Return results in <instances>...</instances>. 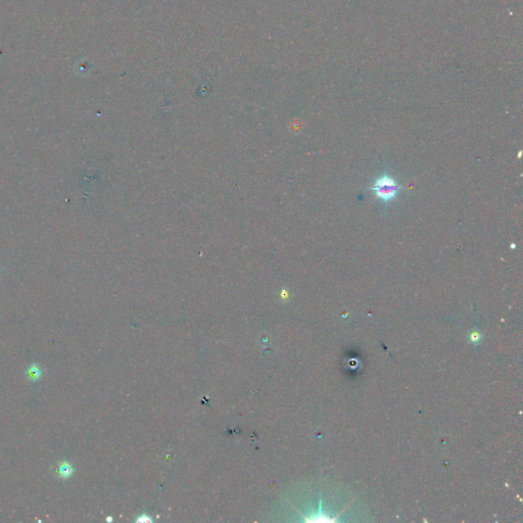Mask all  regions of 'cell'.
<instances>
[{"label":"cell","mask_w":523,"mask_h":523,"mask_svg":"<svg viewBox=\"0 0 523 523\" xmlns=\"http://www.w3.org/2000/svg\"><path fill=\"white\" fill-rule=\"evenodd\" d=\"M371 189L378 199L386 203V201H390L391 199L396 198L401 187L398 185L395 179H392L391 177L387 175H383L377 178Z\"/></svg>","instance_id":"cell-1"},{"label":"cell","mask_w":523,"mask_h":523,"mask_svg":"<svg viewBox=\"0 0 523 523\" xmlns=\"http://www.w3.org/2000/svg\"><path fill=\"white\" fill-rule=\"evenodd\" d=\"M27 377L31 380V381H38V380L42 377V370L40 366L33 364L29 367L27 371Z\"/></svg>","instance_id":"cell-3"},{"label":"cell","mask_w":523,"mask_h":523,"mask_svg":"<svg viewBox=\"0 0 523 523\" xmlns=\"http://www.w3.org/2000/svg\"><path fill=\"white\" fill-rule=\"evenodd\" d=\"M58 475L61 476L62 478H65V479H68L70 478L71 476H72L73 473H74V468L73 466L70 464V463L68 461H63L61 464L58 465Z\"/></svg>","instance_id":"cell-2"}]
</instances>
